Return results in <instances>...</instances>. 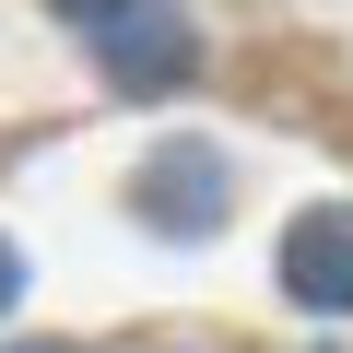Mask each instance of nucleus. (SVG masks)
<instances>
[{
  "instance_id": "obj_6",
  "label": "nucleus",
  "mask_w": 353,
  "mask_h": 353,
  "mask_svg": "<svg viewBox=\"0 0 353 353\" xmlns=\"http://www.w3.org/2000/svg\"><path fill=\"white\" fill-rule=\"evenodd\" d=\"M12 353H71V341H12Z\"/></svg>"
},
{
  "instance_id": "obj_4",
  "label": "nucleus",
  "mask_w": 353,
  "mask_h": 353,
  "mask_svg": "<svg viewBox=\"0 0 353 353\" xmlns=\"http://www.w3.org/2000/svg\"><path fill=\"white\" fill-rule=\"evenodd\" d=\"M48 12H59V24H83V36H106V24H130V12H141V0H48Z\"/></svg>"
},
{
  "instance_id": "obj_5",
  "label": "nucleus",
  "mask_w": 353,
  "mask_h": 353,
  "mask_svg": "<svg viewBox=\"0 0 353 353\" xmlns=\"http://www.w3.org/2000/svg\"><path fill=\"white\" fill-rule=\"evenodd\" d=\"M12 306H24V248L0 236V318H12Z\"/></svg>"
},
{
  "instance_id": "obj_1",
  "label": "nucleus",
  "mask_w": 353,
  "mask_h": 353,
  "mask_svg": "<svg viewBox=\"0 0 353 353\" xmlns=\"http://www.w3.org/2000/svg\"><path fill=\"white\" fill-rule=\"evenodd\" d=\"M130 212H141V236L201 248V236L236 212V165H224L212 141H165V153H141V176H130Z\"/></svg>"
},
{
  "instance_id": "obj_3",
  "label": "nucleus",
  "mask_w": 353,
  "mask_h": 353,
  "mask_svg": "<svg viewBox=\"0 0 353 353\" xmlns=\"http://www.w3.org/2000/svg\"><path fill=\"white\" fill-rule=\"evenodd\" d=\"M283 294L306 318H353V201H306L283 224Z\"/></svg>"
},
{
  "instance_id": "obj_2",
  "label": "nucleus",
  "mask_w": 353,
  "mask_h": 353,
  "mask_svg": "<svg viewBox=\"0 0 353 353\" xmlns=\"http://www.w3.org/2000/svg\"><path fill=\"white\" fill-rule=\"evenodd\" d=\"M94 71H106L118 94H176V83L201 71V24L176 12V0H141L130 24H106V36H94Z\"/></svg>"
}]
</instances>
